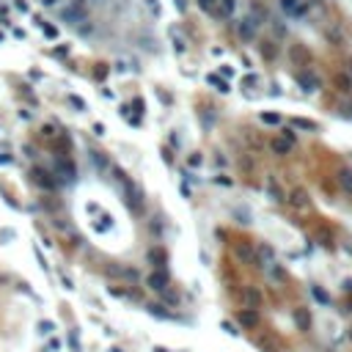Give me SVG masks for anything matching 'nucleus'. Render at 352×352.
I'll return each mask as SVG.
<instances>
[{
  "label": "nucleus",
  "instance_id": "nucleus-32",
  "mask_svg": "<svg viewBox=\"0 0 352 352\" xmlns=\"http://www.w3.org/2000/svg\"><path fill=\"white\" fill-rule=\"evenodd\" d=\"M149 8H152L154 14H157V11H160V6H157V0H149Z\"/></svg>",
  "mask_w": 352,
  "mask_h": 352
},
{
  "label": "nucleus",
  "instance_id": "nucleus-29",
  "mask_svg": "<svg viewBox=\"0 0 352 352\" xmlns=\"http://www.w3.org/2000/svg\"><path fill=\"white\" fill-rule=\"evenodd\" d=\"M259 253H262L264 262H267V259H272V250H270V248H259Z\"/></svg>",
  "mask_w": 352,
  "mask_h": 352
},
{
  "label": "nucleus",
  "instance_id": "nucleus-16",
  "mask_svg": "<svg viewBox=\"0 0 352 352\" xmlns=\"http://www.w3.org/2000/svg\"><path fill=\"white\" fill-rule=\"evenodd\" d=\"M292 124H295L297 130H308V132H317V124H314V121H308V118H295Z\"/></svg>",
  "mask_w": 352,
  "mask_h": 352
},
{
  "label": "nucleus",
  "instance_id": "nucleus-33",
  "mask_svg": "<svg viewBox=\"0 0 352 352\" xmlns=\"http://www.w3.org/2000/svg\"><path fill=\"white\" fill-rule=\"evenodd\" d=\"M347 116H352V105H350V108H347Z\"/></svg>",
  "mask_w": 352,
  "mask_h": 352
},
{
  "label": "nucleus",
  "instance_id": "nucleus-2",
  "mask_svg": "<svg viewBox=\"0 0 352 352\" xmlns=\"http://www.w3.org/2000/svg\"><path fill=\"white\" fill-rule=\"evenodd\" d=\"M281 8L292 20H305L308 17V0H281Z\"/></svg>",
  "mask_w": 352,
  "mask_h": 352
},
{
  "label": "nucleus",
  "instance_id": "nucleus-24",
  "mask_svg": "<svg viewBox=\"0 0 352 352\" xmlns=\"http://www.w3.org/2000/svg\"><path fill=\"white\" fill-rule=\"evenodd\" d=\"M53 330H55V325H53V322H47V319H44V322H39V333H42V336H50Z\"/></svg>",
  "mask_w": 352,
  "mask_h": 352
},
{
  "label": "nucleus",
  "instance_id": "nucleus-9",
  "mask_svg": "<svg viewBox=\"0 0 352 352\" xmlns=\"http://www.w3.org/2000/svg\"><path fill=\"white\" fill-rule=\"evenodd\" d=\"M256 25H259V22H256L253 17H245V20L237 22V33H240L245 42H250V39L256 36Z\"/></svg>",
  "mask_w": 352,
  "mask_h": 352
},
{
  "label": "nucleus",
  "instance_id": "nucleus-15",
  "mask_svg": "<svg viewBox=\"0 0 352 352\" xmlns=\"http://www.w3.org/2000/svg\"><path fill=\"white\" fill-rule=\"evenodd\" d=\"M338 185H341V190H344V193L352 195V173H350V171H341V173H338Z\"/></svg>",
  "mask_w": 352,
  "mask_h": 352
},
{
  "label": "nucleus",
  "instance_id": "nucleus-10",
  "mask_svg": "<svg viewBox=\"0 0 352 352\" xmlns=\"http://www.w3.org/2000/svg\"><path fill=\"white\" fill-rule=\"evenodd\" d=\"M297 83L303 85V91L305 94H314V91H319V80L314 75H311V72H297Z\"/></svg>",
  "mask_w": 352,
  "mask_h": 352
},
{
  "label": "nucleus",
  "instance_id": "nucleus-8",
  "mask_svg": "<svg viewBox=\"0 0 352 352\" xmlns=\"http://www.w3.org/2000/svg\"><path fill=\"white\" fill-rule=\"evenodd\" d=\"M146 262L152 264L154 270H165V262H168V256L162 248H149L146 250Z\"/></svg>",
  "mask_w": 352,
  "mask_h": 352
},
{
  "label": "nucleus",
  "instance_id": "nucleus-30",
  "mask_svg": "<svg viewBox=\"0 0 352 352\" xmlns=\"http://www.w3.org/2000/svg\"><path fill=\"white\" fill-rule=\"evenodd\" d=\"M47 350H50V352H58V350H61V341H58V338H55V341H50Z\"/></svg>",
  "mask_w": 352,
  "mask_h": 352
},
{
  "label": "nucleus",
  "instance_id": "nucleus-22",
  "mask_svg": "<svg viewBox=\"0 0 352 352\" xmlns=\"http://www.w3.org/2000/svg\"><path fill=\"white\" fill-rule=\"evenodd\" d=\"M94 165L105 171V168H110V162H108V157H105L102 152H94Z\"/></svg>",
  "mask_w": 352,
  "mask_h": 352
},
{
  "label": "nucleus",
  "instance_id": "nucleus-11",
  "mask_svg": "<svg viewBox=\"0 0 352 352\" xmlns=\"http://www.w3.org/2000/svg\"><path fill=\"white\" fill-rule=\"evenodd\" d=\"M234 8H237V0H217V6H215L212 14L217 17V20H226V17L234 14Z\"/></svg>",
  "mask_w": 352,
  "mask_h": 352
},
{
  "label": "nucleus",
  "instance_id": "nucleus-12",
  "mask_svg": "<svg viewBox=\"0 0 352 352\" xmlns=\"http://www.w3.org/2000/svg\"><path fill=\"white\" fill-rule=\"evenodd\" d=\"M270 149H272V152H275L278 157H286V154H289L292 149H295V143H289V140H286V138H281V135H278V138H272V143H270Z\"/></svg>",
  "mask_w": 352,
  "mask_h": 352
},
{
  "label": "nucleus",
  "instance_id": "nucleus-20",
  "mask_svg": "<svg viewBox=\"0 0 352 352\" xmlns=\"http://www.w3.org/2000/svg\"><path fill=\"white\" fill-rule=\"evenodd\" d=\"M160 295H162V300H165L168 305H179V295H176V292L165 289V292H160Z\"/></svg>",
  "mask_w": 352,
  "mask_h": 352
},
{
  "label": "nucleus",
  "instance_id": "nucleus-13",
  "mask_svg": "<svg viewBox=\"0 0 352 352\" xmlns=\"http://www.w3.org/2000/svg\"><path fill=\"white\" fill-rule=\"evenodd\" d=\"M240 325L242 327H256V325H259V314H256V311L242 308L240 311Z\"/></svg>",
  "mask_w": 352,
  "mask_h": 352
},
{
  "label": "nucleus",
  "instance_id": "nucleus-26",
  "mask_svg": "<svg viewBox=\"0 0 352 352\" xmlns=\"http://www.w3.org/2000/svg\"><path fill=\"white\" fill-rule=\"evenodd\" d=\"M270 195H272L275 201H286V198H283V190L278 185H270Z\"/></svg>",
  "mask_w": 352,
  "mask_h": 352
},
{
  "label": "nucleus",
  "instance_id": "nucleus-5",
  "mask_svg": "<svg viewBox=\"0 0 352 352\" xmlns=\"http://www.w3.org/2000/svg\"><path fill=\"white\" fill-rule=\"evenodd\" d=\"M240 303L245 305V308H256V305H262V292L259 289H253V286H245V289H240Z\"/></svg>",
  "mask_w": 352,
  "mask_h": 352
},
{
  "label": "nucleus",
  "instance_id": "nucleus-4",
  "mask_svg": "<svg viewBox=\"0 0 352 352\" xmlns=\"http://www.w3.org/2000/svg\"><path fill=\"white\" fill-rule=\"evenodd\" d=\"M231 253H234L240 262H245V264H256V250H253L250 242H234Z\"/></svg>",
  "mask_w": 352,
  "mask_h": 352
},
{
  "label": "nucleus",
  "instance_id": "nucleus-1",
  "mask_svg": "<svg viewBox=\"0 0 352 352\" xmlns=\"http://www.w3.org/2000/svg\"><path fill=\"white\" fill-rule=\"evenodd\" d=\"M116 173V179H118V185H121V190H124V201H127V207L132 209V212H140L143 209V190H140L135 182L127 176L124 171H113Z\"/></svg>",
  "mask_w": 352,
  "mask_h": 352
},
{
  "label": "nucleus",
  "instance_id": "nucleus-7",
  "mask_svg": "<svg viewBox=\"0 0 352 352\" xmlns=\"http://www.w3.org/2000/svg\"><path fill=\"white\" fill-rule=\"evenodd\" d=\"M146 283H149V289H154V292H165L168 289V272L165 270H154V272H149Z\"/></svg>",
  "mask_w": 352,
  "mask_h": 352
},
{
  "label": "nucleus",
  "instance_id": "nucleus-21",
  "mask_svg": "<svg viewBox=\"0 0 352 352\" xmlns=\"http://www.w3.org/2000/svg\"><path fill=\"white\" fill-rule=\"evenodd\" d=\"M207 80H209V83H212L217 91H228V85H226V80H223V77H217V75H209Z\"/></svg>",
  "mask_w": 352,
  "mask_h": 352
},
{
  "label": "nucleus",
  "instance_id": "nucleus-19",
  "mask_svg": "<svg viewBox=\"0 0 352 352\" xmlns=\"http://www.w3.org/2000/svg\"><path fill=\"white\" fill-rule=\"evenodd\" d=\"M336 83H338V88L347 91V94L352 91V80H350V75H338V77H336Z\"/></svg>",
  "mask_w": 352,
  "mask_h": 352
},
{
  "label": "nucleus",
  "instance_id": "nucleus-27",
  "mask_svg": "<svg viewBox=\"0 0 352 352\" xmlns=\"http://www.w3.org/2000/svg\"><path fill=\"white\" fill-rule=\"evenodd\" d=\"M44 36H50V39H55V36H58V28H53V25H44Z\"/></svg>",
  "mask_w": 352,
  "mask_h": 352
},
{
  "label": "nucleus",
  "instance_id": "nucleus-31",
  "mask_svg": "<svg viewBox=\"0 0 352 352\" xmlns=\"http://www.w3.org/2000/svg\"><path fill=\"white\" fill-rule=\"evenodd\" d=\"M220 75H223V77H228V75H234V69H231V66H223Z\"/></svg>",
  "mask_w": 352,
  "mask_h": 352
},
{
  "label": "nucleus",
  "instance_id": "nucleus-14",
  "mask_svg": "<svg viewBox=\"0 0 352 352\" xmlns=\"http://www.w3.org/2000/svg\"><path fill=\"white\" fill-rule=\"evenodd\" d=\"M295 322H297V327H300V330H308V327H311V314H308V308H297V311H295Z\"/></svg>",
  "mask_w": 352,
  "mask_h": 352
},
{
  "label": "nucleus",
  "instance_id": "nucleus-6",
  "mask_svg": "<svg viewBox=\"0 0 352 352\" xmlns=\"http://www.w3.org/2000/svg\"><path fill=\"white\" fill-rule=\"evenodd\" d=\"M30 182H33L36 187H42V190H55V179H53L44 168H33V171H30Z\"/></svg>",
  "mask_w": 352,
  "mask_h": 352
},
{
  "label": "nucleus",
  "instance_id": "nucleus-28",
  "mask_svg": "<svg viewBox=\"0 0 352 352\" xmlns=\"http://www.w3.org/2000/svg\"><path fill=\"white\" fill-rule=\"evenodd\" d=\"M281 138H286L289 143H295V132L292 130H281Z\"/></svg>",
  "mask_w": 352,
  "mask_h": 352
},
{
  "label": "nucleus",
  "instance_id": "nucleus-18",
  "mask_svg": "<svg viewBox=\"0 0 352 352\" xmlns=\"http://www.w3.org/2000/svg\"><path fill=\"white\" fill-rule=\"evenodd\" d=\"M314 297H317V300H319L322 305H330V295H327V292H325L322 286H314Z\"/></svg>",
  "mask_w": 352,
  "mask_h": 352
},
{
  "label": "nucleus",
  "instance_id": "nucleus-23",
  "mask_svg": "<svg viewBox=\"0 0 352 352\" xmlns=\"http://www.w3.org/2000/svg\"><path fill=\"white\" fill-rule=\"evenodd\" d=\"M262 121L264 124H281V116H278V113H262Z\"/></svg>",
  "mask_w": 352,
  "mask_h": 352
},
{
  "label": "nucleus",
  "instance_id": "nucleus-25",
  "mask_svg": "<svg viewBox=\"0 0 352 352\" xmlns=\"http://www.w3.org/2000/svg\"><path fill=\"white\" fill-rule=\"evenodd\" d=\"M198 6H201V11H209V14H212L215 6H217V0H198Z\"/></svg>",
  "mask_w": 352,
  "mask_h": 352
},
{
  "label": "nucleus",
  "instance_id": "nucleus-17",
  "mask_svg": "<svg viewBox=\"0 0 352 352\" xmlns=\"http://www.w3.org/2000/svg\"><path fill=\"white\" fill-rule=\"evenodd\" d=\"M292 204H295V207H305V204H308L305 190H295V193H292Z\"/></svg>",
  "mask_w": 352,
  "mask_h": 352
},
{
  "label": "nucleus",
  "instance_id": "nucleus-3",
  "mask_svg": "<svg viewBox=\"0 0 352 352\" xmlns=\"http://www.w3.org/2000/svg\"><path fill=\"white\" fill-rule=\"evenodd\" d=\"M55 176H61L63 182H75L77 179V168L69 157H55Z\"/></svg>",
  "mask_w": 352,
  "mask_h": 352
}]
</instances>
